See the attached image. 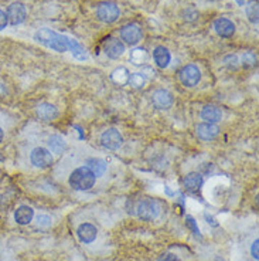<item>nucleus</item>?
Wrapping results in <instances>:
<instances>
[{"mask_svg": "<svg viewBox=\"0 0 259 261\" xmlns=\"http://www.w3.org/2000/svg\"><path fill=\"white\" fill-rule=\"evenodd\" d=\"M130 74L126 67H118L110 74V80L118 85H128Z\"/></svg>", "mask_w": 259, "mask_h": 261, "instance_id": "obj_21", "label": "nucleus"}, {"mask_svg": "<svg viewBox=\"0 0 259 261\" xmlns=\"http://www.w3.org/2000/svg\"><path fill=\"white\" fill-rule=\"evenodd\" d=\"M187 223H188V226H190V227L194 230L195 234H198V233H200V231H198V228L195 227V222H194V219H193V217L187 216Z\"/></svg>", "mask_w": 259, "mask_h": 261, "instance_id": "obj_34", "label": "nucleus"}, {"mask_svg": "<svg viewBox=\"0 0 259 261\" xmlns=\"http://www.w3.org/2000/svg\"><path fill=\"white\" fill-rule=\"evenodd\" d=\"M97 227L94 224H91V223H82L77 228L78 239L82 243H85V244H90V243L94 242L97 239Z\"/></svg>", "mask_w": 259, "mask_h": 261, "instance_id": "obj_14", "label": "nucleus"}, {"mask_svg": "<svg viewBox=\"0 0 259 261\" xmlns=\"http://www.w3.org/2000/svg\"><path fill=\"white\" fill-rule=\"evenodd\" d=\"M136 213L143 222H153L160 213V204L153 199H143L137 203Z\"/></svg>", "mask_w": 259, "mask_h": 261, "instance_id": "obj_3", "label": "nucleus"}, {"mask_svg": "<svg viewBox=\"0 0 259 261\" xmlns=\"http://www.w3.org/2000/svg\"><path fill=\"white\" fill-rule=\"evenodd\" d=\"M201 118L208 124H217V122H220L221 118H222V111L215 105H207L201 111Z\"/></svg>", "mask_w": 259, "mask_h": 261, "instance_id": "obj_18", "label": "nucleus"}, {"mask_svg": "<svg viewBox=\"0 0 259 261\" xmlns=\"http://www.w3.org/2000/svg\"><path fill=\"white\" fill-rule=\"evenodd\" d=\"M129 59L135 65H143L146 61H148V59H149V54H148V51H146L145 48H142V47H137V48H135V50H132V51H130Z\"/></svg>", "mask_w": 259, "mask_h": 261, "instance_id": "obj_23", "label": "nucleus"}, {"mask_svg": "<svg viewBox=\"0 0 259 261\" xmlns=\"http://www.w3.org/2000/svg\"><path fill=\"white\" fill-rule=\"evenodd\" d=\"M104 51L105 54L112 60H117L122 57L125 53V44L119 39H108L104 43Z\"/></svg>", "mask_w": 259, "mask_h": 261, "instance_id": "obj_11", "label": "nucleus"}, {"mask_svg": "<svg viewBox=\"0 0 259 261\" xmlns=\"http://www.w3.org/2000/svg\"><path fill=\"white\" fill-rule=\"evenodd\" d=\"M37 117L44 121V122H51L55 118L59 117V111L52 104L48 102H43L37 107Z\"/></svg>", "mask_w": 259, "mask_h": 261, "instance_id": "obj_15", "label": "nucleus"}, {"mask_svg": "<svg viewBox=\"0 0 259 261\" xmlns=\"http://www.w3.org/2000/svg\"><path fill=\"white\" fill-rule=\"evenodd\" d=\"M33 217H34V210L30 206H20L17 210L14 212V220L20 226H26L28 223L32 222Z\"/></svg>", "mask_w": 259, "mask_h": 261, "instance_id": "obj_19", "label": "nucleus"}, {"mask_svg": "<svg viewBox=\"0 0 259 261\" xmlns=\"http://www.w3.org/2000/svg\"><path fill=\"white\" fill-rule=\"evenodd\" d=\"M30 161L36 166V168H40V169H47L52 165V155L51 152L46 148H34L30 153Z\"/></svg>", "mask_w": 259, "mask_h": 261, "instance_id": "obj_6", "label": "nucleus"}, {"mask_svg": "<svg viewBox=\"0 0 259 261\" xmlns=\"http://www.w3.org/2000/svg\"><path fill=\"white\" fill-rule=\"evenodd\" d=\"M152 102L157 110H168L175 102V98L167 90H156L152 95Z\"/></svg>", "mask_w": 259, "mask_h": 261, "instance_id": "obj_10", "label": "nucleus"}, {"mask_svg": "<svg viewBox=\"0 0 259 261\" xmlns=\"http://www.w3.org/2000/svg\"><path fill=\"white\" fill-rule=\"evenodd\" d=\"M87 165H88V168L94 172V175L97 177L102 176L105 173V170H106V162H105L104 159H101V158H90L87 161Z\"/></svg>", "mask_w": 259, "mask_h": 261, "instance_id": "obj_22", "label": "nucleus"}, {"mask_svg": "<svg viewBox=\"0 0 259 261\" xmlns=\"http://www.w3.org/2000/svg\"><path fill=\"white\" fill-rule=\"evenodd\" d=\"M258 247H259V240L256 239V240L252 243V246H251V254H252V257L255 258V260H258V258H259Z\"/></svg>", "mask_w": 259, "mask_h": 261, "instance_id": "obj_30", "label": "nucleus"}, {"mask_svg": "<svg viewBox=\"0 0 259 261\" xmlns=\"http://www.w3.org/2000/svg\"><path fill=\"white\" fill-rule=\"evenodd\" d=\"M34 40L43 44L47 48H51L57 53H65L68 51V47L65 43L64 36L59 34V33L52 32L51 29H40L34 33Z\"/></svg>", "mask_w": 259, "mask_h": 261, "instance_id": "obj_1", "label": "nucleus"}, {"mask_svg": "<svg viewBox=\"0 0 259 261\" xmlns=\"http://www.w3.org/2000/svg\"><path fill=\"white\" fill-rule=\"evenodd\" d=\"M48 146H50V152L52 153H61L63 150H65L67 148V142L63 137L60 135H52L50 139H48Z\"/></svg>", "mask_w": 259, "mask_h": 261, "instance_id": "obj_24", "label": "nucleus"}, {"mask_svg": "<svg viewBox=\"0 0 259 261\" xmlns=\"http://www.w3.org/2000/svg\"><path fill=\"white\" fill-rule=\"evenodd\" d=\"M159 261H182L179 257L176 254H171V253H166V254H163Z\"/></svg>", "mask_w": 259, "mask_h": 261, "instance_id": "obj_31", "label": "nucleus"}, {"mask_svg": "<svg viewBox=\"0 0 259 261\" xmlns=\"http://www.w3.org/2000/svg\"><path fill=\"white\" fill-rule=\"evenodd\" d=\"M142 72H149V74H146V80H148V79H155V77H156V71H155V70H152L150 67H145Z\"/></svg>", "mask_w": 259, "mask_h": 261, "instance_id": "obj_33", "label": "nucleus"}, {"mask_svg": "<svg viewBox=\"0 0 259 261\" xmlns=\"http://www.w3.org/2000/svg\"><path fill=\"white\" fill-rule=\"evenodd\" d=\"M214 30L215 33L220 36V37H224V39H231L235 33V24L229 19H225V17H220L214 21Z\"/></svg>", "mask_w": 259, "mask_h": 261, "instance_id": "obj_12", "label": "nucleus"}, {"mask_svg": "<svg viewBox=\"0 0 259 261\" xmlns=\"http://www.w3.org/2000/svg\"><path fill=\"white\" fill-rule=\"evenodd\" d=\"M3 138H5V134H3V129L0 128V142L3 141Z\"/></svg>", "mask_w": 259, "mask_h": 261, "instance_id": "obj_36", "label": "nucleus"}, {"mask_svg": "<svg viewBox=\"0 0 259 261\" xmlns=\"http://www.w3.org/2000/svg\"><path fill=\"white\" fill-rule=\"evenodd\" d=\"M142 27L136 23H129L121 29V39L129 46H136L142 40Z\"/></svg>", "mask_w": 259, "mask_h": 261, "instance_id": "obj_7", "label": "nucleus"}, {"mask_svg": "<svg viewBox=\"0 0 259 261\" xmlns=\"http://www.w3.org/2000/svg\"><path fill=\"white\" fill-rule=\"evenodd\" d=\"M245 13H246V17H248V20H249L252 24H258L259 7H258V2H256V0H251V2L246 5Z\"/></svg>", "mask_w": 259, "mask_h": 261, "instance_id": "obj_25", "label": "nucleus"}, {"mask_svg": "<svg viewBox=\"0 0 259 261\" xmlns=\"http://www.w3.org/2000/svg\"><path fill=\"white\" fill-rule=\"evenodd\" d=\"M145 84H146V77L143 75L142 72H133V74H130L128 85L136 88V90H140V88L145 87Z\"/></svg>", "mask_w": 259, "mask_h": 261, "instance_id": "obj_26", "label": "nucleus"}, {"mask_svg": "<svg viewBox=\"0 0 259 261\" xmlns=\"http://www.w3.org/2000/svg\"><path fill=\"white\" fill-rule=\"evenodd\" d=\"M7 26V16L3 10H0V30L6 29Z\"/></svg>", "mask_w": 259, "mask_h": 261, "instance_id": "obj_32", "label": "nucleus"}, {"mask_svg": "<svg viewBox=\"0 0 259 261\" xmlns=\"http://www.w3.org/2000/svg\"><path fill=\"white\" fill-rule=\"evenodd\" d=\"M256 63H258V59H256V56L252 51H246L242 56V65H244V68H252V67L256 65Z\"/></svg>", "mask_w": 259, "mask_h": 261, "instance_id": "obj_27", "label": "nucleus"}, {"mask_svg": "<svg viewBox=\"0 0 259 261\" xmlns=\"http://www.w3.org/2000/svg\"><path fill=\"white\" fill-rule=\"evenodd\" d=\"M119 14H121L119 7L113 2H104L97 9L98 19L101 20L102 23H106V24L115 23L119 19Z\"/></svg>", "mask_w": 259, "mask_h": 261, "instance_id": "obj_4", "label": "nucleus"}, {"mask_svg": "<svg viewBox=\"0 0 259 261\" xmlns=\"http://www.w3.org/2000/svg\"><path fill=\"white\" fill-rule=\"evenodd\" d=\"M65 43H67V47H68V50H71L72 56L75 57L79 61H85V60H88V53L85 50L84 47L81 46L79 43H78L77 40L71 39V37H68V36H64Z\"/></svg>", "mask_w": 259, "mask_h": 261, "instance_id": "obj_17", "label": "nucleus"}, {"mask_svg": "<svg viewBox=\"0 0 259 261\" xmlns=\"http://www.w3.org/2000/svg\"><path fill=\"white\" fill-rule=\"evenodd\" d=\"M95 180H97V176L94 175V172L88 166H81L70 175L68 183L72 189L84 192V190H90L94 188Z\"/></svg>", "mask_w": 259, "mask_h": 261, "instance_id": "obj_2", "label": "nucleus"}, {"mask_svg": "<svg viewBox=\"0 0 259 261\" xmlns=\"http://www.w3.org/2000/svg\"><path fill=\"white\" fill-rule=\"evenodd\" d=\"M37 224L40 227H48V226H51V219L46 215H40L37 216Z\"/></svg>", "mask_w": 259, "mask_h": 261, "instance_id": "obj_29", "label": "nucleus"}, {"mask_svg": "<svg viewBox=\"0 0 259 261\" xmlns=\"http://www.w3.org/2000/svg\"><path fill=\"white\" fill-rule=\"evenodd\" d=\"M224 64L227 65L229 70H237L238 68V57L234 54H228L224 57Z\"/></svg>", "mask_w": 259, "mask_h": 261, "instance_id": "obj_28", "label": "nucleus"}, {"mask_svg": "<svg viewBox=\"0 0 259 261\" xmlns=\"http://www.w3.org/2000/svg\"><path fill=\"white\" fill-rule=\"evenodd\" d=\"M3 159H5V158H3V155H0V162H2Z\"/></svg>", "mask_w": 259, "mask_h": 261, "instance_id": "obj_37", "label": "nucleus"}, {"mask_svg": "<svg viewBox=\"0 0 259 261\" xmlns=\"http://www.w3.org/2000/svg\"><path fill=\"white\" fill-rule=\"evenodd\" d=\"M101 144H102L105 149L117 150L123 145V137L118 129L109 128L101 135Z\"/></svg>", "mask_w": 259, "mask_h": 261, "instance_id": "obj_8", "label": "nucleus"}, {"mask_svg": "<svg viewBox=\"0 0 259 261\" xmlns=\"http://www.w3.org/2000/svg\"><path fill=\"white\" fill-rule=\"evenodd\" d=\"M235 2H237L240 6H244V5H245V0H235Z\"/></svg>", "mask_w": 259, "mask_h": 261, "instance_id": "obj_35", "label": "nucleus"}, {"mask_svg": "<svg viewBox=\"0 0 259 261\" xmlns=\"http://www.w3.org/2000/svg\"><path fill=\"white\" fill-rule=\"evenodd\" d=\"M7 23H10L12 26H19L21 24L27 17V10L23 3H12L10 6L7 7Z\"/></svg>", "mask_w": 259, "mask_h": 261, "instance_id": "obj_9", "label": "nucleus"}, {"mask_svg": "<svg viewBox=\"0 0 259 261\" xmlns=\"http://www.w3.org/2000/svg\"><path fill=\"white\" fill-rule=\"evenodd\" d=\"M153 60H155L156 65L159 68H166L170 64L171 60V54L164 46H157L153 50Z\"/></svg>", "mask_w": 259, "mask_h": 261, "instance_id": "obj_16", "label": "nucleus"}, {"mask_svg": "<svg viewBox=\"0 0 259 261\" xmlns=\"http://www.w3.org/2000/svg\"><path fill=\"white\" fill-rule=\"evenodd\" d=\"M179 77H180V81L184 87H195V85L200 83L201 80V71L198 70V67L194 64H188L184 65L180 72H179Z\"/></svg>", "mask_w": 259, "mask_h": 261, "instance_id": "obj_5", "label": "nucleus"}, {"mask_svg": "<svg viewBox=\"0 0 259 261\" xmlns=\"http://www.w3.org/2000/svg\"><path fill=\"white\" fill-rule=\"evenodd\" d=\"M195 134L200 138L201 141H213L214 138L218 137L220 134V128L215 124H208V122H203V124L197 125L195 128Z\"/></svg>", "mask_w": 259, "mask_h": 261, "instance_id": "obj_13", "label": "nucleus"}, {"mask_svg": "<svg viewBox=\"0 0 259 261\" xmlns=\"http://www.w3.org/2000/svg\"><path fill=\"white\" fill-rule=\"evenodd\" d=\"M203 176L197 172H190L187 176L184 177V188L190 192H197L203 186Z\"/></svg>", "mask_w": 259, "mask_h": 261, "instance_id": "obj_20", "label": "nucleus"}]
</instances>
